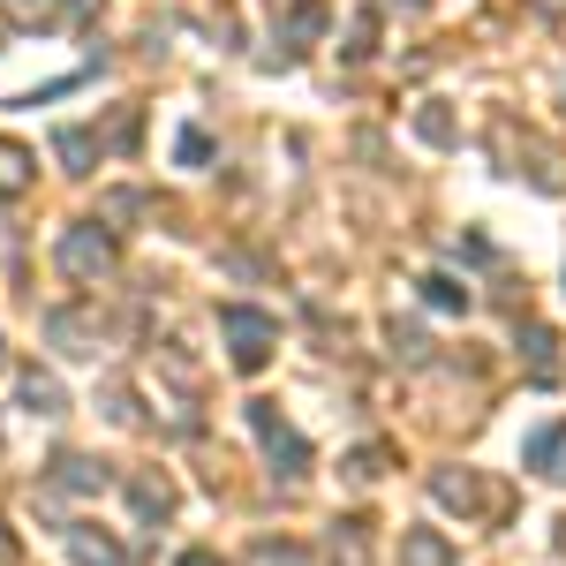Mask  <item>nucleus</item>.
<instances>
[{
  "label": "nucleus",
  "mask_w": 566,
  "mask_h": 566,
  "mask_svg": "<svg viewBox=\"0 0 566 566\" xmlns=\"http://www.w3.org/2000/svg\"><path fill=\"white\" fill-rule=\"evenodd\" d=\"M53 264H61V280H76V287H98V280L114 272V234H106L98 219H84V227H69V234H61Z\"/></svg>",
  "instance_id": "f257e3e1"
},
{
  "label": "nucleus",
  "mask_w": 566,
  "mask_h": 566,
  "mask_svg": "<svg viewBox=\"0 0 566 566\" xmlns=\"http://www.w3.org/2000/svg\"><path fill=\"white\" fill-rule=\"evenodd\" d=\"M219 333H227V355H234V370H264L272 348H280V325L250 303H227L219 310Z\"/></svg>",
  "instance_id": "f03ea898"
},
{
  "label": "nucleus",
  "mask_w": 566,
  "mask_h": 566,
  "mask_svg": "<svg viewBox=\"0 0 566 566\" xmlns=\"http://www.w3.org/2000/svg\"><path fill=\"white\" fill-rule=\"evenodd\" d=\"M250 423H258L264 453H272V461H280L287 476H303V469H310V446H303V438H295V431H287V416H280L272 400H250Z\"/></svg>",
  "instance_id": "7ed1b4c3"
},
{
  "label": "nucleus",
  "mask_w": 566,
  "mask_h": 566,
  "mask_svg": "<svg viewBox=\"0 0 566 566\" xmlns=\"http://www.w3.org/2000/svg\"><path fill=\"white\" fill-rule=\"evenodd\" d=\"M45 491H61V499H98V491H106V469H98L91 453H53V461H45Z\"/></svg>",
  "instance_id": "20e7f679"
},
{
  "label": "nucleus",
  "mask_w": 566,
  "mask_h": 566,
  "mask_svg": "<svg viewBox=\"0 0 566 566\" xmlns=\"http://www.w3.org/2000/svg\"><path fill=\"white\" fill-rule=\"evenodd\" d=\"M45 340L61 355H98V317H84V310H53L45 317Z\"/></svg>",
  "instance_id": "39448f33"
},
{
  "label": "nucleus",
  "mask_w": 566,
  "mask_h": 566,
  "mask_svg": "<svg viewBox=\"0 0 566 566\" xmlns=\"http://www.w3.org/2000/svg\"><path fill=\"white\" fill-rule=\"evenodd\" d=\"M69 559L76 566H129V552L106 536V528H91V522H69Z\"/></svg>",
  "instance_id": "423d86ee"
},
{
  "label": "nucleus",
  "mask_w": 566,
  "mask_h": 566,
  "mask_svg": "<svg viewBox=\"0 0 566 566\" xmlns=\"http://www.w3.org/2000/svg\"><path fill=\"white\" fill-rule=\"evenodd\" d=\"M129 506L144 522H167V514H175V483L167 476H129Z\"/></svg>",
  "instance_id": "0eeeda50"
},
{
  "label": "nucleus",
  "mask_w": 566,
  "mask_h": 566,
  "mask_svg": "<svg viewBox=\"0 0 566 566\" xmlns=\"http://www.w3.org/2000/svg\"><path fill=\"white\" fill-rule=\"evenodd\" d=\"M431 491H438V506H461V514H483V483L469 476V469H461V476H453V469H438V476H431Z\"/></svg>",
  "instance_id": "6e6552de"
},
{
  "label": "nucleus",
  "mask_w": 566,
  "mask_h": 566,
  "mask_svg": "<svg viewBox=\"0 0 566 566\" xmlns=\"http://www.w3.org/2000/svg\"><path fill=\"white\" fill-rule=\"evenodd\" d=\"M400 566H453V544L438 528H408L400 536Z\"/></svg>",
  "instance_id": "1a4fd4ad"
},
{
  "label": "nucleus",
  "mask_w": 566,
  "mask_h": 566,
  "mask_svg": "<svg viewBox=\"0 0 566 566\" xmlns=\"http://www.w3.org/2000/svg\"><path fill=\"white\" fill-rule=\"evenodd\" d=\"M242 566H317V559H310V544H295V536H258Z\"/></svg>",
  "instance_id": "9d476101"
},
{
  "label": "nucleus",
  "mask_w": 566,
  "mask_h": 566,
  "mask_svg": "<svg viewBox=\"0 0 566 566\" xmlns=\"http://www.w3.org/2000/svg\"><path fill=\"white\" fill-rule=\"evenodd\" d=\"M23 408H31V416H61V408H69L61 378H53V370H23Z\"/></svg>",
  "instance_id": "9b49d317"
},
{
  "label": "nucleus",
  "mask_w": 566,
  "mask_h": 566,
  "mask_svg": "<svg viewBox=\"0 0 566 566\" xmlns=\"http://www.w3.org/2000/svg\"><path fill=\"white\" fill-rule=\"evenodd\" d=\"M23 189H31V151H23V144H8V136H0V205H15V197H23Z\"/></svg>",
  "instance_id": "f8f14e48"
},
{
  "label": "nucleus",
  "mask_w": 566,
  "mask_h": 566,
  "mask_svg": "<svg viewBox=\"0 0 566 566\" xmlns=\"http://www.w3.org/2000/svg\"><path fill=\"white\" fill-rule=\"evenodd\" d=\"M522 340H528V378H536V386H559V355H552L559 340H552L544 325H528Z\"/></svg>",
  "instance_id": "ddd939ff"
},
{
  "label": "nucleus",
  "mask_w": 566,
  "mask_h": 566,
  "mask_svg": "<svg viewBox=\"0 0 566 566\" xmlns=\"http://www.w3.org/2000/svg\"><path fill=\"white\" fill-rule=\"evenodd\" d=\"M0 15H8L15 31H53V23H61V0H0Z\"/></svg>",
  "instance_id": "4468645a"
},
{
  "label": "nucleus",
  "mask_w": 566,
  "mask_h": 566,
  "mask_svg": "<svg viewBox=\"0 0 566 566\" xmlns=\"http://www.w3.org/2000/svg\"><path fill=\"white\" fill-rule=\"evenodd\" d=\"M53 151L69 159V175H91V159H98V136H91V129H61V136H53Z\"/></svg>",
  "instance_id": "2eb2a0df"
},
{
  "label": "nucleus",
  "mask_w": 566,
  "mask_h": 566,
  "mask_svg": "<svg viewBox=\"0 0 566 566\" xmlns=\"http://www.w3.org/2000/svg\"><path fill=\"white\" fill-rule=\"evenodd\" d=\"M348 476L355 483H378V476H386V446H355V453H348Z\"/></svg>",
  "instance_id": "dca6fc26"
},
{
  "label": "nucleus",
  "mask_w": 566,
  "mask_h": 566,
  "mask_svg": "<svg viewBox=\"0 0 566 566\" xmlns=\"http://www.w3.org/2000/svg\"><path fill=\"white\" fill-rule=\"evenodd\" d=\"M559 446H566V423L536 431V438H528V469H552V461H559Z\"/></svg>",
  "instance_id": "f3484780"
},
{
  "label": "nucleus",
  "mask_w": 566,
  "mask_h": 566,
  "mask_svg": "<svg viewBox=\"0 0 566 566\" xmlns=\"http://www.w3.org/2000/svg\"><path fill=\"white\" fill-rule=\"evenodd\" d=\"M423 295H431L438 310H469V287H461V280H446V272H431V280H423Z\"/></svg>",
  "instance_id": "a211bd4d"
},
{
  "label": "nucleus",
  "mask_w": 566,
  "mask_h": 566,
  "mask_svg": "<svg viewBox=\"0 0 566 566\" xmlns=\"http://www.w3.org/2000/svg\"><path fill=\"white\" fill-rule=\"evenodd\" d=\"M98 212H106V219H136V189H106Z\"/></svg>",
  "instance_id": "6ab92c4d"
},
{
  "label": "nucleus",
  "mask_w": 566,
  "mask_h": 566,
  "mask_svg": "<svg viewBox=\"0 0 566 566\" xmlns=\"http://www.w3.org/2000/svg\"><path fill=\"white\" fill-rule=\"evenodd\" d=\"M175 566H219V552H181Z\"/></svg>",
  "instance_id": "aec40b11"
},
{
  "label": "nucleus",
  "mask_w": 566,
  "mask_h": 566,
  "mask_svg": "<svg viewBox=\"0 0 566 566\" xmlns=\"http://www.w3.org/2000/svg\"><path fill=\"white\" fill-rule=\"evenodd\" d=\"M0 566H15V536L8 528H0Z\"/></svg>",
  "instance_id": "412c9836"
},
{
  "label": "nucleus",
  "mask_w": 566,
  "mask_h": 566,
  "mask_svg": "<svg viewBox=\"0 0 566 566\" xmlns=\"http://www.w3.org/2000/svg\"><path fill=\"white\" fill-rule=\"evenodd\" d=\"M76 8H84V15H98V8H106V0H76Z\"/></svg>",
  "instance_id": "4be33fe9"
},
{
  "label": "nucleus",
  "mask_w": 566,
  "mask_h": 566,
  "mask_svg": "<svg viewBox=\"0 0 566 566\" xmlns=\"http://www.w3.org/2000/svg\"><path fill=\"white\" fill-rule=\"evenodd\" d=\"M0 363H8V340H0Z\"/></svg>",
  "instance_id": "5701e85b"
}]
</instances>
